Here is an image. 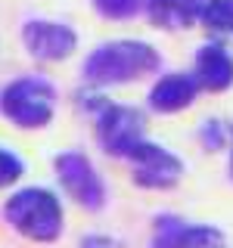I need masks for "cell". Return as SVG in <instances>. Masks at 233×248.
Segmentation results:
<instances>
[{
    "mask_svg": "<svg viewBox=\"0 0 233 248\" xmlns=\"http://www.w3.org/2000/svg\"><path fill=\"white\" fill-rule=\"evenodd\" d=\"M162 65V56L152 44L146 41H109L84 59V81L93 87H115V84H131L146 75H155Z\"/></svg>",
    "mask_w": 233,
    "mask_h": 248,
    "instance_id": "6da1fadb",
    "label": "cell"
},
{
    "mask_svg": "<svg viewBox=\"0 0 233 248\" xmlns=\"http://www.w3.org/2000/svg\"><path fill=\"white\" fill-rule=\"evenodd\" d=\"M3 217L19 236L31 242H56L62 236V220H66L59 196L44 186H25L13 192L3 202Z\"/></svg>",
    "mask_w": 233,
    "mask_h": 248,
    "instance_id": "7a4b0ae2",
    "label": "cell"
},
{
    "mask_svg": "<svg viewBox=\"0 0 233 248\" xmlns=\"http://www.w3.org/2000/svg\"><path fill=\"white\" fill-rule=\"evenodd\" d=\"M0 115L22 130L47 127L56 115V90L37 75L16 78L0 90Z\"/></svg>",
    "mask_w": 233,
    "mask_h": 248,
    "instance_id": "3957f363",
    "label": "cell"
},
{
    "mask_svg": "<svg viewBox=\"0 0 233 248\" xmlns=\"http://www.w3.org/2000/svg\"><path fill=\"white\" fill-rule=\"evenodd\" d=\"M53 170H56V180L66 189V196L75 205H81L84 211H100L106 205V183L84 152L78 149L59 152L53 158Z\"/></svg>",
    "mask_w": 233,
    "mask_h": 248,
    "instance_id": "277c9868",
    "label": "cell"
},
{
    "mask_svg": "<svg viewBox=\"0 0 233 248\" xmlns=\"http://www.w3.org/2000/svg\"><path fill=\"white\" fill-rule=\"evenodd\" d=\"M146 140V118L134 106H115L109 103L103 112H97V143L106 155L128 158Z\"/></svg>",
    "mask_w": 233,
    "mask_h": 248,
    "instance_id": "5b68a950",
    "label": "cell"
},
{
    "mask_svg": "<svg viewBox=\"0 0 233 248\" xmlns=\"http://www.w3.org/2000/svg\"><path fill=\"white\" fill-rule=\"evenodd\" d=\"M128 158H131V180L140 189H171L183 177V161L174 152H168L165 146L150 143V140L134 146Z\"/></svg>",
    "mask_w": 233,
    "mask_h": 248,
    "instance_id": "8992f818",
    "label": "cell"
},
{
    "mask_svg": "<svg viewBox=\"0 0 233 248\" xmlns=\"http://www.w3.org/2000/svg\"><path fill=\"white\" fill-rule=\"evenodd\" d=\"M22 44L41 62H62L78 50V34L66 22L53 19H28L22 25Z\"/></svg>",
    "mask_w": 233,
    "mask_h": 248,
    "instance_id": "52a82bcc",
    "label": "cell"
},
{
    "mask_svg": "<svg viewBox=\"0 0 233 248\" xmlns=\"http://www.w3.org/2000/svg\"><path fill=\"white\" fill-rule=\"evenodd\" d=\"M152 223H155L152 248H227L224 245V232L215 227L186 223L174 214H162Z\"/></svg>",
    "mask_w": 233,
    "mask_h": 248,
    "instance_id": "ba28073f",
    "label": "cell"
},
{
    "mask_svg": "<svg viewBox=\"0 0 233 248\" xmlns=\"http://www.w3.org/2000/svg\"><path fill=\"white\" fill-rule=\"evenodd\" d=\"M193 78H196L199 90L208 93H224L233 87V56L224 44L208 41L199 46L196 62H193Z\"/></svg>",
    "mask_w": 233,
    "mask_h": 248,
    "instance_id": "9c48e42d",
    "label": "cell"
},
{
    "mask_svg": "<svg viewBox=\"0 0 233 248\" xmlns=\"http://www.w3.org/2000/svg\"><path fill=\"white\" fill-rule=\"evenodd\" d=\"M199 96V84L193 75L186 72H168L162 75L159 81L150 87V108L159 115H174V112H183L196 103Z\"/></svg>",
    "mask_w": 233,
    "mask_h": 248,
    "instance_id": "30bf717a",
    "label": "cell"
},
{
    "mask_svg": "<svg viewBox=\"0 0 233 248\" xmlns=\"http://www.w3.org/2000/svg\"><path fill=\"white\" fill-rule=\"evenodd\" d=\"M205 0H146V16L162 31H181L199 22Z\"/></svg>",
    "mask_w": 233,
    "mask_h": 248,
    "instance_id": "8fae6325",
    "label": "cell"
},
{
    "mask_svg": "<svg viewBox=\"0 0 233 248\" xmlns=\"http://www.w3.org/2000/svg\"><path fill=\"white\" fill-rule=\"evenodd\" d=\"M199 22L208 31H233V0H205Z\"/></svg>",
    "mask_w": 233,
    "mask_h": 248,
    "instance_id": "7c38bea8",
    "label": "cell"
},
{
    "mask_svg": "<svg viewBox=\"0 0 233 248\" xmlns=\"http://www.w3.org/2000/svg\"><path fill=\"white\" fill-rule=\"evenodd\" d=\"M90 3L103 19H115V22L134 19L140 10H146V0H90Z\"/></svg>",
    "mask_w": 233,
    "mask_h": 248,
    "instance_id": "4fadbf2b",
    "label": "cell"
},
{
    "mask_svg": "<svg viewBox=\"0 0 233 248\" xmlns=\"http://www.w3.org/2000/svg\"><path fill=\"white\" fill-rule=\"evenodd\" d=\"M25 174V165H22V158L10 149H3L0 146V189H6V186H13L19 177Z\"/></svg>",
    "mask_w": 233,
    "mask_h": 248,
    "instance_id": "5bb4252c",
    "label": "cell"
},
{
    "mask_svg": "<svg viewBox=\"0 0 233 248\" xmlns=\"http://www.w3.org/2000/svg\"><path fill=\"white\" fill-rule=\"evenodd\" d=\"M199 140H202V146H205L208 152H217V149H224V143H227V127H224V121H205L202 124V130H199Z\"/></svg>",
    "mask_w": 233,
    "mask_h": 248,
    "instance_id": "9a60e30c",
    "label": "cell"
},
{
    "mask_svg": "<svg viewBox=\"0 0 233 248\" xmlns=\"http://www.w3.org/2000/svg\"><path fill=\"white\" fill-rule=\"evenodd\" d=\"M81 248H121V242L112 236H103V232H90L81 239Z\"/></svg>",
    "mask_w": 233,
    "mask_h": 248,
    "instance_id": "2e32d148",
    "label": "cell"
},
{
    "mask_svg": "<svg viewBox=\"0 0 233 248\" xmlns=\"http://www.w3.org/2000/svg\"><path fill=\"white\" fill-rule=\"evenodd\" d=\"M230 177H233V149H230Z\"/></svg>",
    "mask_w": 233,
    "mask_h": 248,
    "instance_id": "e0dca14e",
    "label": "cell"
}]
</instances>
